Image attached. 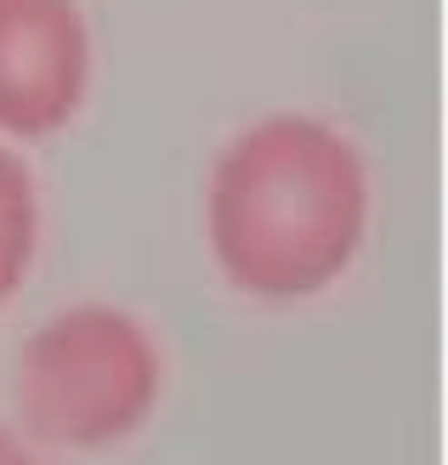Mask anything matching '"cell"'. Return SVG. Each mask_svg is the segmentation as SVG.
Masks as SVG:
<instances>
[{
	"label": "cell",
	"instance_id": "5b68a950",
	"mask_svg": "<svg viewBox=\"0 0 448 465\" xmlns=\"http://www.w3.org/2000/svg\"><path fill=\"white\" fill-rule=\"evenodd\" d=\"M0 465H45V460L23 443V437H12L6 426H0Z\"/></svg>",
	"mask_w": 448,
	"mask_h": 465
},
{
	"label": "cell",
	"instance_id": "3957f363",
	"mask_svg": "<svg viewBox=\"0 0 448 465\" xmlns=\"http://www.w3.org/2000/svg\"><path fill=\"white\" fill-rule=\"evenodd\" d=\"M97 45L80 0H0V136L45 143L80 120Z\"/></svg>",
	"mask_w": 448,
	"mask_h": 465
},
{
	"label": "cell",
	"instance_id": "277c9868",
	"mask_svg": "<svg viewBox=\"0 0 448 465\" xmlns=\"http://www.w3.org/2000/svg\"><path fill=\"white\" fill-rule=\"evenodd\" d=\"M35 250H40V193H35L29 165L0 136V307L23 290Z\"/></svg>",
	"mask_w": 448,
	"mask_h": 465
},
{
	"label": "cell",
	"instance_id": "7a4b0ae2",
	"mask_svg": "<svg viewBox=\"0 0 448 465\" xmlns=\"http://www.w3.org/2000/svg\"><path fill=\"white\" fill-rule=\"evenodd\" d=\"M164 386L159 341L114 301H75L17 346L12 391L35 443L103 454L154 420Z\"/></svg>",
	"mask_w": 448,
	"mask_h": 465
},
{
	"label": "cell",
	"instance_id": "6da1fadb",
	"mask_svg": "<svg viewBox=\"0 0 448 465\" xmlns=\"http://www.w3.org/2000/svg\"><path fill=\"white\" fill-rule=\"evenodd\" d=\"M204 232L250 301L295 307L341 284L369 232V165L318 114H267L210 165Z\"/></svg>",
	"mask_w": 448,
	"mask_h": 465
}]
</instances>
